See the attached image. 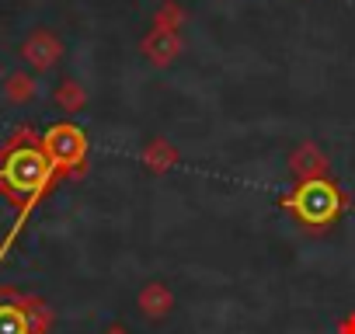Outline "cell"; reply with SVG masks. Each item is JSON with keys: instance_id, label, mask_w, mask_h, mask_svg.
Instances as JSON below:
<instances>
[{"instance_id": "obj_1", "label": "cell", "mask_w": 355, "mask_h": 334, "mask_svg": "<svg viewBox=\"0 0 355 334\" xmlns=\"http://www.w3.org/2000/svg\"><path fill=\"white\" fill-rule=\"evenodd\" d=\"M56 167L60 164L49 153H42L35 146H21V150H15L4 164H0V182L8 185V192L25 195V202L28 199H42V192L49 188V182L56 175Z\"/></svg>"}, {"instance_id": "obj_2", "label": "cell", "mask_w": 355, "mask_h": 334, "mask_svg": "<svg viewBox=\"0 0 355 334\" xmlns=\"http://www.w3.org/2000/svg\"><path fill=\"white\" fill-rule=\"evenodd\" d=\"M46 150L49 157L63 167V164H77L84 157V136L73 129V125H60L46 136Z\"/></svg>"}, {"instance_id": "obj_3", "label": "cell", "mask_w": 355, "mask_h": 334, "mask_svg": "<svg viewBox=\"0 0 355 334\" xmlns=\"http://www.w3.org/2000/svg\"><path fill=\"white\" fill-rule=\"evenodd\" d=\"M300 199H310L317 209H313V223H320V220H327L331 213H334V206H338V199H334V192L324 185V182H317V185H306L303 192H300Z\"/></svg>"}, {"instance_id": "obj_4", "label": "cell", "mask_w": 355, "mask_h": 334, "mask_svg": "<svg viewBox=\"0 0 355 334\" xmlns=\"http://www.w3.org/2000/svg\"><path fill=\"white\" fill-rule=\"evenodd\" d=\"M0 334H28V320L18 306H0Z\"/></svg>"}]
</instances>
